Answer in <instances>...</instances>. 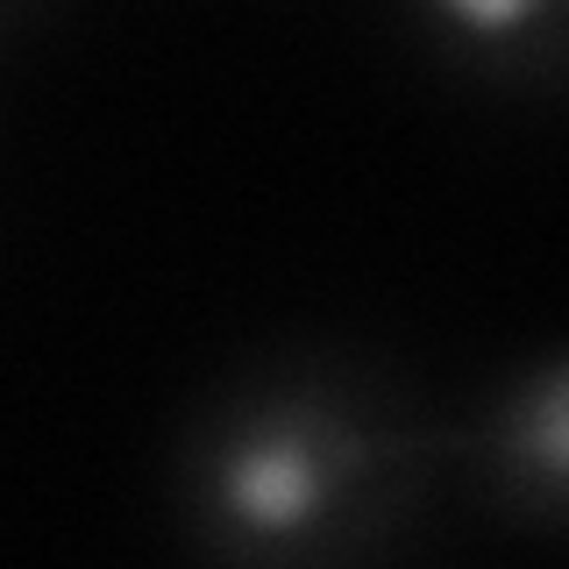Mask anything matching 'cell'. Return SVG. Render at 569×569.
I'll return each mask as SVG.
<instances>
[{
  "label": "cell",
  "mask_w": 569,
  "mask_h": 569,
  "mask_svg": "<svg viewBox=\"0 0 569 569\" xmlns=\"http://www.w3.org/2000/svg\"><path fill=\"white\" fill-rule=\"evenodd\" d=\"M462 50H520L562 14V0H420Z\"/></svg>",
  "instance_id": "3957f363"
},
{
  "label": "cell",
  "mask_w": 569,
  "mask_h": 569,
  "mask_svg": "<svg viewBox=\"0 0 569 569\" xmlns=\"http://www.w3.org/2000/svg\"><path fill=\"white\" fill-rule=\"evenodd\" d=\"M485 456L527 512H569V356H541L498 391Z\"/></svg>",
  "instance_id": "7a4b0ae2"
},
{
  "label": "cell",
  "mask_w": 569,
  "mask_h": 569,
  "mask_svg": "<svg viewBox=\"0 0 569 569\" xmlns=\"http://www.w3.org/2000/svg\"><path fill=\"white\" fill-rule=\"evenodd\" d=\"M385 441L328 391H271L207 435L192 512L228 556H299L370 498Z\"/></svg>",
  "instance_id": "6da1fadb"
}]
</instances>
